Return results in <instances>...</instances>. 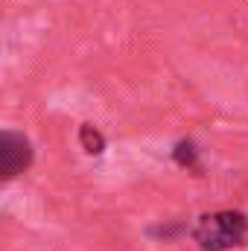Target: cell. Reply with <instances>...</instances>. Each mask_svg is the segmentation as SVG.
<instances>
[{
	"instance_id": "6da1fadb",
	"label": "cell",
	"mask_w": 248,
	"mask_h": 251,
	"mask_svg": "<svg viewBox=\"0 0 248 251\" xmlns=\"http://www.w3.org/2000/svg\"><path fill=\"white\" fill-rule=\"evenodd\" d=\"M246 231H248V222L243 213L222 210V213L201 216V222L196 225V243L204 251H228L243 243Z\"/></svg>"
},
{
	"instance_id": "277c9868",
	"label": "cell",
	"mask_w": 248,
	"mask_h": 251,
	"mask_svg": "<svg viewBox=\"0 0 248 251\" xmlns=\"http://www.w3.org/2000/svg\"><path fill=\"white\" fill-rule=\"evenodd\" d=\"M175 158H178L181 164H193V161H196V152H193V146H190V143H181V146H178V152H175Z\"/></svg>"
},
{
	"instance_id": "3957f363",
	"label": "cell",
	"mask_w": 248,
	"mask_h": 251,
	"mask_svg": "<svg viewBox=\"0 0 248 251\" xmlns=\"http://www.w3.org/2000/svg\"><path fill=\"white\" fill-rule=\"evenodd\" d=\"M79 140H82L85 152H91V155H99V152H102V146H105L102 134H99L94 126H82V131H79Z\"/></svg>"
},
{
	"instance_id": "7a4b0ae2",
	"label": "cell",
	"mask_w": 248,
	"mask_h": 251,
	"mask_svg": "<svg viewBox=\"0 0 248 251\" xmlns=\"http://www.w3.org/2000/svg\"><path fill=\"white\" fill-rule=\"evenodd\" d=\"M32 161V149L29 140L18 131H3L0 134V173L3 178H15L21 176Z\"/></svg>"
}]
</instances>
